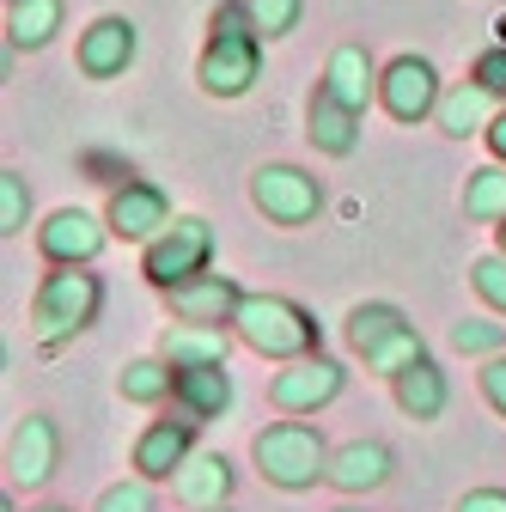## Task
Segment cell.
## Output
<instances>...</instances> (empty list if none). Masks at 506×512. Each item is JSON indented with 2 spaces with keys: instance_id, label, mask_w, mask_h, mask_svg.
I'll return each instance as SVG.
<instances>
[{
  "instance_id": "cell-1",
  "label": "cell",
  "mask_w": 506,
  "mask_h": 512,
  "mask_svg": "<svg viewBox=\"0 0 506 512\" xmlns=\"http://www.w3.org/2000/svg\"><path fill=\"white\" fill-rule=\"evenodd\" d=\"M232 336L250 348V354H263V360H305V354H318V317H311L299 299L287 293H244L238 317H232Z\"/></svg>"
},
{
  "instance_id": "cell-2",
  "label": "cell",
  "mask_w": 506,
  "mask_h": 512,
  "mask_svg": "<svg viewBox=\"0 0 506 512\" xmlns=\"http://www.w3.org/2000/svg\"><path fill=\"white\" fill-rule=\"evenodd\" d=\"M98 305H104V281L86 275V263H49V275L31 299V336L43 348L74 342L80 330L98 324Z\"/></svg>"
},
{
  "instance_id": "cell-3",
  "label": "cell",
  "mask_w": 506,
  "mask_h": 512,
  "mask_svg": "<svg viewBox=\"0 0 506 512\" xmlns=\"http://www.w3.org/2000/svg\"><path fill=\"white\" fill-rule=\"evenodd\" d=\"M250 452H257V470H263L275 488H287V494L330 482V445H324L318 427H305V421H275V427H263Z\"/></svg>"
},
{
  "instance_id": "cell-4",
  "label": "cell",
  "mask_w": 506,
  "mask_h": 512,
  "mask_svg": "<svg viewBox=\"0 0 506 512\" xmlns=\"http://www.w3.org/2000/svg\"><path fill=\"white\" fill-rule=\"evenodd\" d=\"M348 348L372 372H385V378H397L403 366H415L427 354L421 336H415V324L403 317V305H391V299H366V305L348 311Z\"/></svg>"
},
{
  "instance_id": "cell-5",
  "label": "cell",
  "mask_w": 506,
  "mask_h": 512,
  "mask_svg": "<svg viewBox=\"0 0 506 512\" xmlns=\"http://www.w3.org/2000/svg\"><path fill=\"white\" fill-rule=\"evenodd\" d=\"M208 263H214V226L196 220V214L171 220V226L147 244V256H141V269H147V281H153L159 293H171V287H183V281H196Z\"/></svg>"
},
{
  "instance_id": "cell-6",
  "label": "cell",
  "mask_w": 506,
  "mask_h": 512,
  "mask_svg": "<svg viewBox=\"0 0 506 512\" xmlns=\"http://www.w3.org/2000/svg\"><path fill=\"white\" fill-rule=\"evenodd\" d=\"M257 68H263V37L257 31H214L208 49H202V92L208 98H244L257 86Z\"/></svg>"
},
{
  "instance_id": "cell-7",
  "label": "cell",
  "mask_w": 506,
  "mask_h": 512,
  "mask_svg": "<svg viewBox=\"0 0 506 512\" xmlns=\"http://www.w3.org/2000/svg\"><path fill=\"white\" fill-rule=\"evenodd\" d=\"M250 202H257L275 226H305V220H318L324 189L299 165H257V177H250Z\"/></svg>"
},
{
  "instance_id": "cell-8",
  "label": "cell",
  "mask_w": 506,
  "mask_h": 512,
  "mask_svg": "<svg viewBox=\"0 0 506 512\" xmlns=\"http://www.w3.org/2000/svg\"><path fill=\"white\" fill-rule=\"evenodd\" d=\"M439 74H433V61L427 55H397L385 74H378V104H385L397 122H427L439 116Z\"/></svg>"
},
{
  "instance_id": "cell-9",
  "label": "cell",
  "mask_w": 506,
  "mask_h": 512,
  "mask_svg": "<svg viewBox=\"0 0 506 512\" xmlns=\"http://www.w3.org/2000/svg\"><path fill=\"white\" fill-rule=\"evenodd\" d=\"M342 366L336 360H324V354H305V360H293L287 372H275V384H269V397H275V409L281 415H318L324 403H336L342 397Z\"/></svg>"
},
{
  "instance_id": "cell-10",
  "label": "cell",
  "mask_w": 506,
  "mask_h": 512,
  "mask_svg": "<svg viewBox=\"0 0 506 512\" xmlns=\"http://www.w3.org/2000/svg\"><path fill=\"white\" fill-rule=\"evenodd\" d=\"M165 299H171V317H177V324H214V330H232V317H238V305H244V287H238L232 275H220V269H202L196 281L171 287Z\"/></svg>"
},
{
  "instance_id": "cell-11",
  "label": "cell",
  "mask_w": 506,
  "mask_h": 512,
  "mask_svg": "<svg viewBox=\"0 0 506 512\" xmlns=\"http://www.w3.org/2000/svg\"><path fill=\"white\" fill-rule=\"evenodd\" d=\"M104 220H110V232H116V238H129V244H153V238L171 226V202H165V189H159V183L122 177Z\"/></svg>"
},
{
  "instance_id": "cell-12",
  "label": "cell",
  "mask_w": 506,
  "mask_h": 512,
  "mask_svg": "<svg viewBox=\"0 0 506 512\" xmlns=\"http://www.w3.org/2000/svg\"><path fill=\"white\" fill-rule=\"evenodd\" d=\"M61 464V433L49 415H25L7 439V482L13 488H43Z\"/></svg>"
},
{
  "instance_id": "cell-13",
  "label": "cell",
  "mask_w": 506,
  "mask_h": 512,
  "mask_svg": "<svg viewBox=\"0 0 506 512\" xmlns=\"http://www.w3.org/2000/svg\"><path fill=\"white\" fill-rule=\"evenodd\" d=\"M110 244V220L86 214V208H61L43 220L37 232V250H43V263H98V250Z\"/></svg>"
},
{
  "instance_id": "cell-14",
  "label": "cell",
  "mask_w": 506,
  "mask_h": 512,
  "mask_svg": "<svg viewBox=\"0 0 506 512\" xmlns=\"http://www.w3.org/2000/svg\"><path fill=\"white\" fill-rule=\"evenodd\" d=\"M196 427H202V421H189L183 409H177L171 421H153V427L135 439V476H147V482H171L189 458H196V452H189V445H196Z\"/></svg>"
},
{
  "instance_id": "cell-15",
  "label": "cell",
  "mask_w": 506,
  "mask_h": 512,
  "mask_svg": "<svg viewBox=\"0 0 506 512\" xmlns=\"http://www.w3.org/2000/svg\"><path fill=\"white\" fill-rule=\"evenodd\" d=\"M129 61H135V25L129 19L104 13L86 25V37H80V74L86 80H122Z\"/></svg>"
},
{
  "instance_id": "cell-16",
  "label": "cell",
  "mask_w": 506,
  "mask_h": 512,
  "mask_svg": "<svg viewBox=\"0 0 506 512\" xmlns=\"http://www.w3.org/2000/svg\"><path fill=\"white\" fill-rule=\"evenodd\" d=\"M391 482V445L385 439H348L342 452H330V488L342 494H372Z\"/></svg>"
},
{
  "instance_id": "cell-17",
  "label": "cell",
  "mask_w": 506,
  "mask_h": 512,
  "mask_svg": "<svg viewBox=\"0 0 506 512\" xmlns=\"http://www.w3.org/2000/svg\"><path fill=\"white\" fill-rule=\"evenodd\" d=\"M232 482H238L232 458L202 452V458H189V464L171 476V494H177L189 512H214V506H226V500H232Z\"/></svg>"
},
{
  "instance_id": "cell-18",
  "label": "cell",
  "mask_w": 506,
  "mask_h": 512,
  "mask_svg": "<svg viewBox=\"0 0 506 512\" xmlns=\"http://www.w3.org/2000/svg\"><path fill=\"white\" fill-rule=\"evenodd\" d=\"M311 147H318L324 159H348L354 147H360V110H348L342 98H330L324 86L311 92Z\"/></svg>"
},
{
  "instance_id": "cell-19",
  "label": "cell",
  "mask_w": 506,
  "mask_h": 512,
  "mask_svg": "<svg viewBox=\"0 0 506 512\" xmlns=\"http://www.w3.org/2000/svg\"><path fill=\"white\" fill-rule=\"evenodd\" d=\"M177 409L189 421H220L232 409V372L226 366H177Z\"/></svg>"
},
{
  "instance_id": "cell-20",
  "label": "cell",
  "mask_w": 506,
  "mask_h": 512,
  "mask_svg": "<svg viewBox=\"0 0 506 512\" xmlns=\"http://www.w3.org/2000/svg\"><path fill=\"white\" fill-rule=\"evenodd\" d=\"M391 391H397V409H403L409 421H439V415H446V397H452V391H446V372H439L427 354L391 378Z\"/></svg>"
},
{
  "instance_id": "cell-21",
  "label": "cell",
  "mask_w": 506,
  "mask_h": 512,
  "mask_svg": "<svg viewBox=\"0 0 506 512\" xmlns=\"http://www.w3.org/2000/svg\"><path fill=\"white\" fill-rule=\"evenodd\" d=\"M324 92H330V98H342L348 110H366V104L378 98V68H372V55H366L360 43H342V49L330 55V68H324Z\"/></svg>"
},
{
  "instance_id": "cell-22",
  "label": "cell",
  "mask_w": 506,
  "mask_h": 512,
  "mask_svg": "<svg viewBox=\"0 0 506 512\" xmlns=\"http://www.w3.org/2000/svg\"><path fill=\"white\" fill-rule=\"evenodd\" d=\"M159 354H165L171 366H226L232 336L214 330V324H171V330L159 336Z\"/></svg>"
},
{
  "instance_id": "cell-23",
  "label": "cell",
  "mask_w": 506,
  "mask_h": 512,
  "mask_svg": "<svg viewBox=\"0 0 506 512\" xmlns=\"http://www.w3.org/2000/svg\"><path fill=\"white\" fill-rule=\"evenodd\" d=\"M494 110V92L488 86H458V92H446V98H439V128H446V135L452 141H470V135H488V116Z\"/></svg>"
},
{
  "instance_id": "cell-24",
  "label": "cell",
  "mask_w": 506,
  "mask_h": 512,
  "mask_svg": "<svg viewBox=\"0 0 506 512\" xmlns=\"http://www.w3.org/2000/svg\"><path fill=\"white\" fill-rule=\"evenodd\" d=\"M116 391H122V403H141V409H153V403H165V397H177V366L159 354V360H129L116 372Z\"/></svg>"
},
{
  "instance_id": "cell-25",
  "label": "cell",
  "mask_w": 506,
  "mask_h": 512,
  "mask_svg": "<svg viewBox=\"0 0 506 512\" xmlns=\"http://www.w3.org/2000/svg\"><path fill=\"white\" fill-rule=\"evenodd\" d=\"M61 31V0H13L7 7V43L13 49H43Z\"/></svg>"
},
{
  "instance_id": "cell-26",
  "label": "cell",
  "mask_w": 506,
  "mask_h": 512,
  "mask_svg": "<svg viewBox=\"0 0 506 512\" xmlns=\"http://www.w3.org/2000/svg\"><path fill=\"white\" fill-rule=\"evenodd\" d=\"M464 214L470 220H506V159H494V165H476L470 177H464Z\"/></svg>"
},
{
  "instance_id": "cell-27",
  "label": "cell",
  "mask_w": 506,
  "mask_h": 512,
  "mask_svg": "<svg viewBox=\"0 0 506 512\" xmlns=\"http://www.w3.org/2000/svg\"><path fill=\"white\" fill-rule=\"evenodd\" d=\"M452 348L458 354H500L506 348V324H494V317H458V324H452Z\"/></svg>"
},
{
  "instance_id": "cell-28",
  "label": "cell",
  "mask_w": 506,
  "mask_h": 512,
  "mask_svg": "<svg viewBox=\"0 0 506 512\" xmlns=\"http://www.w3.org/2000/svg\"><path fill=\"white\" fill-rule=\"evenodd\" d=\"M25 214H31V189H25V177L7 165V171H0V238H19V232H25Z\"/></svg>"
},
{
  "instance_id": "cell-29",
  "label": "cell",
  "mask_w": 506,
  "mask_h": 512,
  "mask_svg": "<svg viewBox=\"0 0 506 512\" xmlns=\"http://www.w3.org/2000/svg\"><path fill=\"white\" fill-rule=\"evenodd\" d=\"M470 287H476V299H482L488 311L506 317V256H500V250H494V256H476V263H470Z\"/></svg>"
},
{
  "instance_id": "cell-30",
  "label": "cell",
  "mask_w": 506,
  "mask_h": 512,
  "mask_svg": "<svg viewBox=\"0 0 506 512\" xmlns=\"http://www.w3.org/2000/svg\"><path fill=\"white\" fill-rule=\"evenodd\" d=\"M299 13H305V0H250V19H257V31L275 43V37H287L293 25H299Z\"/></svg>"
},
{
  "instance_id": "cell-31",
  "label": "cell",
  "mask_w": 506,
  "mask_h": 512,
  "mask_svg": "<svg viewBox=\"0 0 506 512\" xmlns=\"http://www.w3.org/2000/svg\"><path fill=\"white\" fill-rule=\"evenodd\" d=\"M92 512H153V482H147V476L116 482V488H104V494H98V506H92Z\"/></svg>"
},
{
  "instance_id": "cell-32",
  "label": "cell",
  "mask_w": 506,
  "mask_h": 512,
  "mask_svg": "<svg viewBox=\"0 0 506 512\" xmlns=\"http://www.w3.org/2000/svg\"><path fill=\"white\" fill-rule=\"evenodd\" d=\"M470 80H476V86H488L494 98H506V43H494V49H482V55H476Z\"/></svg>"
},
{
  "instance_id": "cell-33",
  "label": "cell",
  "mask_w": 506,
  "mask_h": 512,
  "mask_svg": "<svg viewBox=\"0 0 506 512\" xmlns=\"http://www.w3.org/2000/svg\"><path fill=\"white\" fill-rule=\"evenodd\" d=\"M482 397H488L494 415H506V354H494V360L482 366Z\"/></svg>"
},
{
  "instance_id": "cell-34",
  "label": "cell",
  "mask_w": 506,
  "mask_h": 512,
  "mask_svg": "<svg viewBox=\"0 0 506 512\" xmlns=\"http://www.w3.org/2000/svg\"><path fill=\"white\" fill-rule=\"evenodd\" d=\"M458 512H506V488H470L458 500Z\"/></svg>"
},
{
  "instance_id": "cell-35",
  "label": "cell",
  "mask_w": 506,
  "mask_h": 512,
  "mask_svg": "<svg viewBox=\"0 0 506 512\" xmlns=\"http://www.w3.org/2000/svg\"><path fill=\"white\" fill-rule=\"evenodd\" d=\"M488 153L506 159V110H494V122H488Z\"/></svg>"
},
{
  "instance_id": "cell-36",
  "label": "cell",
  "mask_w": 506,
  "mask_h": 512,
  "mask_svg": "<svg viewBox=\"0 0 506 512\" xmlns=\"http://www.w3.org/2000/svg\"><path fill=\"white\" fill-rule=\"evenodd\" d=\"M494 37H500V43H506V13H500V19H494Z\"/></svg>"
},
{
  "instance_id": "cell-37",
  "label": "cell",
  "mask_w": 506,
  "mask_h": 512,
  "mask_svg": "<svg viewBox=\"0 0 506 512\" xmlns=\"http://www.w3.org/2000/svg\"><path fill=\"white\" fill-rule=\"evenodd\" d=\"M494 232H500V256H506V220H500V226H494Z\"/></svg>"
},
{
  "instance_id": "cell-38",
  "label": "cell",
  "mask_w": 506,
  "mask_h": 512,
  "mask_svg": "<svg viewBox=\"0 0 506 512\" xmlns=\"http://www.w3.org/2000/svg\"><path fill=\"white\" fill-rule=\"evenodd\" d=\"M37 512H68V506H37Z\"/></svg>"
},
{
  "instance_id": "cell-39",
  "label": "cell",
  "mask_w": 506,
  "mask_h": 512,
  "mask_svg": "<svg viewBox=\"0 0 506 512\" xmlns=\"http://www.w3.org/2000/svg\"><path fill=\"white\" fill-rule=\"evenodd\" d=\"M336 512H360V506H336Z\"/></svg>"
},
{
  "instance_id": "cell-40",
  "label": "cell",
  "mask_w": 506,
  "mask_h": 512,
  "mask_svg": "<svg viewBox=\"0 0 506 512\" xmlns=\"http://www.w3.org/2000/svg\"><path fill=\"white\" fill-rule=\"evenodd\" d=\"M214 512H226V506H214Z\"/></svg>"
},
{
  "instance_id": "cell-41",
  "label": "cell",
  "mask_w": 506,
  "mask_h": 512,
  "mask_svg": "<svg viewBox=\"0 0 506 512\" xmlns=\"http://www.w3.org/2000/svg\"><path fill=\"white\" fill-rule=\"evenodd\" d=\"M7 7H13V0H7Z\"/></svg>"
}]
</instances>
